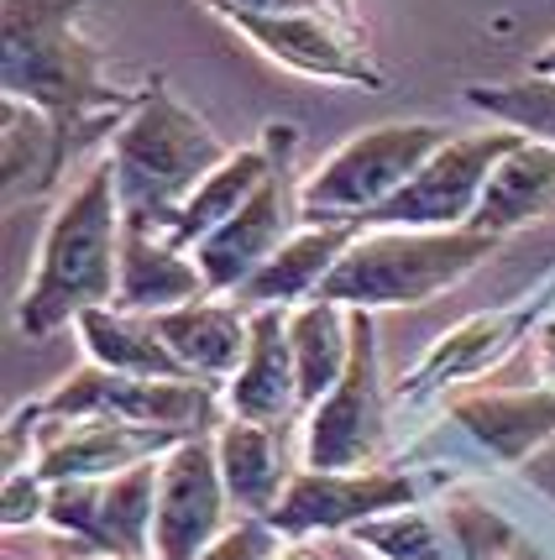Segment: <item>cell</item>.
<instances>
[{"instance_id":"cell-24","label":"cell","mask_w":555,"mask_h":560,"mask_svg":"<svg viewBox=\"0 0 555 560\" xmlns=\"http://www.w3.org/2000/svg\"><path fill=\"white\" fill-rule=\"evenodd\" d=\"M69 142L63 131L53 126V116H43L37 105L26 100H5V147H0V163H5V205H22V199H43L63 178L69 168Z\"/></svg>"},{"instance_id":"cell-11","label":"cell","mask_w":555,"mask_h":560,"mask_svg":"<svg viewBox=\"0 0 555 560\" xmlns=\"http://www.w3.org/2000/svg\"><path fill=\"white\" fill-rule=\"evenodd\" d=\"M226 22L246 32L267 58H278L284 69L331 79V84H362L383 90V69L367 58L362 32L340 22L331 11H293V16H267V11H220Z\"/></svg>"},{"instance_id":"cell-13","label":"cell","mask_w":555,"mask_h":560,"mask_svg":"<svg viewBox=\"0 0 555 560\" xmlns=\"http://www.w3.org/2000/svg\"><path fill=\"white\" fill-rule=\"evenodd\" d=\"M419 503V482L404 471H299L278 509L267 513L278 535H314V529H357L362 518Z\"/></svg>"},{"instance_id":"cell-17","label":"cell","mask_w":555,"mask_h":560,"mask_svg":"<svg viewBox=\"0 0 555 560\" xmlns=\"http://www.w3.org/2000/svg\"><path fill=\"white\" fill-rule=\"evenodd\" d=\"M362 236V225H304V231H293L289 242L278 246L273 257H267L263 268L246 278L236 299H242L246 310H263V304H304L320 293V283L331 278L340 257H346V246Z\"/></svg>"},{"instance_id":"cell-5","label":"cell","mask_w":555,"mask_h":560,"mask_svg":"<svg viewBox=\"0 0 555 560\" xmlns=\"http://www.w3.org/2000/svg\"><path fill=\"white\" fill-rule=\"evenodd\" d=\"M446 142H451V131L430 121L372 126L346 147H336L325 158V168L299 184V215H304V225H362Z\"/></svg>"},{"instance_id":"cell-16","label":"cell","mask_w":555,"mask_h":560,"mask_svg":"<svg viewBox=\"0 0 555 560\" xmlns=\"http://www.w3.org/2000/svg\"><path fill=\"white\" fill-rule=\"evenodd\" d=\"M210 293H216L210 278L199 272L194 257H184V246L173 242V236L126 220L116 310H131V315H169V310L199 304V299H210Z\"/></svg>"},{"instance_id":"cell-12","label":"cell","mask_w":555,"mask_h":560,"mask_svg":"<svg viewBox=\"0 0 555 560\" xmlns=\"http://www.w3.org/2000/svg\"><path fill=\"white\" fill-rule=\"evenodd\" d=\"M299 220L304 215H299V189L289 178V158H278V168L252 189L242 210L194 246V262H199V272L210 278L216 293H236L278 246L289 242Z\"/></svg>"},{"instance_id":"cell-4","label":"cell","mask_w":555,"mask_h":560,"mask_svg":"<svg viewBox=\"0 0 555 560\" xmlns=\"http://www.w3.org/2000/svg\"><path fill=\"white\" fill-rule=\"evenodd\" d=\"M493 252H498V236H487L477 225H451V231L367 225L320 283V299H336L346 310L425 304L461 283L472 268H483Z\"/></svg>"},{"instance_id":"cell-30","label":"cell","mask_w":555,"mask_h":560,"mask_svg":"<svg viewBox=\"0 0 555 560\" xmlns=\"http://www.w3.org/2000/svg\"><path fill=\"white\" fill-rule=\"evenodd\" d=\"M48 518V492H43V471H5V529H22V524H37Z\"/></svg>"},{"instance_id":"cell-9","label":"cell","mask_w":555,"mask_h":560,"mask_svg":"<svg viewBox=\"0 0 555 560\" xmlns=\"http://www.w3.org/2000/svg\"><path fill=\"white\" fill-rule=\"evenodd\" d=\"M158 471L163 462L126 466L116 477H73L53 482L48 524L79 539L90 556H147L158 518Z\"/></svg>"},{"instance_id":"cell-2","label":"cell","mask_w":555,"mask_h":560,"mask_svg":"<svg viewBox=\"0 0 555 560\" xmlns=\"http://www.w3.org/2000/svg\"><path fill=\"white\" fill-rule=\"evenodd\" d=\"M122 195H116V168L111 158L90 168V178L53 210L32 283L22 289V336L48 341L53 330L79 325L84 310L116 304L122 283Z\"/></svg>"},{"instance_id":"cell-27","label":"cell","mask_w":555,"mask_h":560,"mask_svg":"<svg viewBox=\"0 0 555 560\" xmlns=\"http://www.w3.org/2000/svg\"><path fill=\"white\" fill-rule=\"evenodd\" d=\"M466 105H477L487 116H498L504 126L524 131L534 142L555 147V79H519V84H472L466 90Z\"/></svg>"},{"instance_id":"cell-35","label":"cell","mask_w":555,"mask_h":560,"mask_svg":"<svg viewBox=\"0 0 555 560\" xmlns=\"http://www.w3.org/2000/svg\"><path fill=\"white\" fill-rule=\"evenodd\" d=\"M63 560H142V556H90V550H73V556Z\"/></svg>"},{"instance_id":"cell-26","label":"cell","mask_w":555,"mask_h":560,"mask_svg":"<svg viewBox=\"0 0 555 560\" xmlns=\"http://www.w3.org/2000/svg\"><path fill=\"white\" fill-rule=\"evenodd\" d=\"M524 319H530V310H508V315H477V319H466V325H456V330L435 346L425 362L414 366L409 393L430 388V383H446V377H472V372L493 366L508 351V346L519 341Z\"/></svg>"},{"instance_id":"cell-34","label":"cell","mask_w":555,"mask_h":560,"mask_svg":"<svg viewBox=\"0 0 555 560\" xmlns=\"http://www.w3.org/2000/svg\"><path fill=\"white\" fill-rule=\"evenodd\" d=\"M278 560H325V556H314V550H304V545H289Z\"/></svg>"},{"instance_id":"cell-32","label":"cell","mask_w":555,"mask_h":560,"mask_svg":"<svg viewBox=\"0 0 555 560\" xmlns=\"http://www.w3.org/2000/svg\"><path fill=\"white\" fill-rule=\"evenodd\" d=\"M530 73H540V79H555V43H551L545 52H540V58H534Z\"/></svg>"},{"instance_id":"cell-8","label":"cell","mask_w":555,"mask_h":560,"mask_svg":"<svg viewBox=\"0 0 555 560\" xmlns=\"http://www.w3.org/2000/svg\"><path fill=\"white\" fill-rule=\"evenodd\" d=\"M388 435L383 419V377H378V336L372 310H351V362L340 383L310 409V440L304 462L314 471H362L378 462Z\"/></svg>"},{"instance_id":"cell-18","label":"cell","mask_w":555,"mask_h":560,"mask_svg":"<svg viewBox=\"0 0 555 560\" xmlns=\"http://www.w3.org/2000/svg\"><path fill=\"white\" fill-rule=\"evenodd\" d=\"M289 147H293V131L289 126H267V142L263 147H242V152H231L226 163H220L199 189L189 195V205L178 210V220H173V242L184 246H199L216 225H226V220L242 210L246 199H252V189L263 184L267 173L278 168V158H289Z\"/></svg>"},{"instance_id":"cell-6","label":"cell","mask_w":555,"mask_h":560,"mask_svg":"<svg viewBox=\"0 0 555 560\" xmlns=\"http://www.w3.org/2000/svg\"><path fill=\"white\" fill-rule=\"evenodd\" d=\"M519 142H524V131H513V126L477 131V137H451L398 195L362 220V231L367 225H419V231L472 225L477 199H483L493 168H498Z\"/></svg>"},{"instance_id":"cell-28","label":"cell","mask_w":555,"mask_h":560,"mask_svg":"<svg viewBox=\"0 0 555 560\" xmlns=\"http://www.w3.org/2000/svg\"><path fill=\"white\" fill-rule=\"evenodd\" d=\"M351 535H357V545L378 550L383 560H446V535H440L414 503L409 509L372 513Z\"/></svg>"},{"instance_id":"cell-23","label":"cell","mask_w":555,"mask_h":560,"mask_svg":"<svg viewBox=\"0 0 555 560\" xmlns=\"http://www.w3.org/2000/svg\"><path fill=\"white\" fill-rule=\"evenodd\" d=\"M79 336L95 366L111 372H137V377H194L189 366L173 357V346L158 336V319L152 315H131L116 304H100L79 315Z\"/></svg>"},{"instance_id":"cell-25","label":"cell","mask_w":555,"mask_h":560,"mask_svg":"<svg viewBox=\"0 0 555 560\" xmlns=\"http://www.w3.org/2000/svg\"><path fill=\"white\" fill-rule=\"evenodd\" d=\"M293 336V366H299V404L310 415L314 404L340 383V372L351 362V310L336 299H304L289 315Z\"/></svg>"},{"instance_id":"cell-19","label":"cell","mask_w":555,"mask_h":560,"mask_svg":"<svg viewBox=\"0 0 555 560\" xmlns=\"http://www.w3.org/2000/svg\"><path fill=\"white\" fill-rule=\"evenodd\" d=\"M220 477L231 488V503L252 518H267L278 498L289 492V466H284V424H257V419H220L216 430Z\"/></svg>"},{"instance_id":"cell-21","label":"cell","mask_w":555,"mask_h":560,"mask_svg":"<svg viewBox=\"0 0 555 560\" xmlns=\"http://www.w3.org/2000/svg\"><path fill=\"white\" fill-rule=\"evenodd\" d=\"M551 210H555V147L524 137V142L493 168L483 199H477L472 225L504 242L508 231H519V225H530V220L551 215Z\"/></svg>"},{"instance_id":"cell-22","label":"cell","mask_w":555,"mask_h":560,"mask_svg":"<svg viewBox=\"0 0 555 560\" xmlns=\"http://www.w3.org/2000/svg\"><path fill=\"white\" fill-rule=\"evenodd\" d=\"M451 415L498 462H524L555 435V393H461Z\"/></svg>"},{"instance_id":"cell-10","label":"cell","mask_w":555,"mask_h":560,"mask_svg":"<svg viewBox=\"0 0 555 560\" xmlns=\"http://www.w3.org/2000/svg\"><path fill=\"white\" fill-rule=\"evenodd\" d=\"M226 477L210 435H189L169 451L158 471V518H152V550L158 560H199L231 524H226Z\"/></svg>"},{"instance_id":"cell-31","label":"cell","mask_w":555,"mask_h":560,"mask_svg":"<svg viewBox=\"0 0 555 560\" xmlns=\"http://www.w3.org/2000/svg\"><path fill=\"white\" fill-rule=\"evenodd\" d=\"M210 11H267V16H293V11H325V0H205Z\"/></svg>"},{"instance_id":"cell-29","label":"cell","mask_w":555,"mask_h":560,"mask_svg":"<svg viewBox=\"0 0 555 560\" xmlns=\"http://www.w3.org/2000/svg\"><path fill=\"white\" fill-rule=\"evenodd\" d=\"M278 556H284V545H278V524L246 513L242 524H231V529H226V535H220L199 560H278Z\"/></svg>"},{"instance_id":"cell-20","label":"cell","mask_w":555,"mask_h":560,"mask_svg":"<svg viewBox=\"0 0 555 560\" xmlns=\"http://www.w3.org/2000/svg\"><path fill=\"white\" fill-rule=\"evenodd\" d=\"M158 319V336L173 346V357L189 366L199 383H226L236 377V366L246 357V341H252V315H242L236 304H216V299H199V304H184V310H169Z\"/></svg>"},{"instance_id":"cell-7","label":"cell","mask_w":555,"mask_h":560,"mask_svg":"<svg viewBox=\"0 0 555 560\" xmlns=\"http://www.w3.org/2000/svg\"><path fill=\"white\" fill-rule=\"evenodd\" d=\"M48 419H84L111 415L131 424H158L178 435H210L216 424V383L199 377H137V372H111V366H84L63 388L43 398Z\"/></svg>"},{"instance_id":"cell-33","label":"cell","mask_w":555,"mask_h":560,"mask_svg":"<svg viewBox=\"0 0 555 560\" xmlns=\"http://www.w3.org/2000/svg\"><path fill=\"white\" fill-rule=\"evenodd\" d=\"M325 11H331V16H340V22H351V0H325Z\"/></svg>"},{"instance_id":"cell-1","label":"cell","mask_w":555,"mask_h":560,"mask_svg":"<svg viewBox=\"0 0 555 560\" xmlns=\"http://www.w3.org/2000/svg\"><path fill=\"white\" fill-rule=\"evenodd\" d=\"M84 0H0V84L63 131L69 152L95 126H122L137 105L105 84L95 43L79 32Z\"/></svg>"},{"instance_id":"cell-14","label":"cell","mask_w":555,"mask_h":560,"mask_svg":"<svg viewBox=\"0 0 555 560\" xmlns=\"http://www.w3.org/2000/svg\"><path fill=\"white\" fill-rule=\"evenodd\" d=\"M178 430H158V424H131V419H105V415H84L73 419H48V435H43V456L37 471L43 482H73V477H116L126 466L152 462L158 451H173Z\"/></svg>"},{"instance_id":"cell-15","label":"cell","mask_w":555,"mask_h":560,"mask_svg":"<svg viewBox=\"0 0 555 560\" xmlns=\"http://www.w3.org/2000/svg\"><path fill=\"white\" fill-rule=\"evenodd\" d=\"M231 415L257 419V424H284V419L304 415L299 404V366H293V336H289V310L284 304H263L252 310V341L246 357L231 377L226 393Z\"/></svg>"},{"instance_id":"cell-3","label":"cell","mask_w":555,"mask_h":560,"mask_svg":"<svg viewBox=\"0 0 555 560\" xmlns=\"http://www.w3.org/2000/svg\"><path fill=\"white\" fill-rule=\"evenodd\" d=\"M226 158H231V147L194 110H184L163 79H152L137 95V105L126 110V121L111 131V168H116L122 215L131 225L169 236L189 195Z\"/></svg>"}]
</instances>
